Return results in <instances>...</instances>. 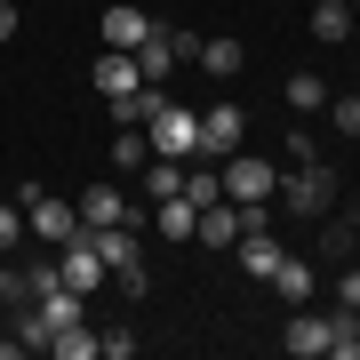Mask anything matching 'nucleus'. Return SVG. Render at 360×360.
I'll return each instance as SVG.
<instances>
[{
    "instance_id": "ddd939ff",
    "label": "nucleus",
    "mask_w": 360,
    "mask_h": 360,
    "mask_svg": "<svg viewBox=\"0 0 360 360\" xmlns=\"http://www.w3.org/2000/svg\"><path fill=\"white\" fill-rule=\"evenodd\" d=\"M89 80H96V89H104V96H129V89H136V80H144V72H136V56H129V49H104Z\"/></svg>"
},
{
    "instance_id": "1a4fd4ad",
    "label": "nucleus",
    "mask_w": 360,
    "mask_h": 360,
    "mask_svg": "<svg viewBox=\"0 0 360 360\" xmlns=\"http://www.w3.org/2000/svg\"><path fill=\"white\" fill-rule=\"evenodd\" d=\"M193 224H200V208L184 200V193H168V200H153V232L168 248H193Z\"/></svg>"
},
{
    "instance_id": "39448f33",
    "label": "nucleus",
    "mask_w": 360,
    "mask_h": 360,
    "mask_svg": "<svg viewBox=\"0 0 360 360\" xmlns=\"http://www.w3.org/2000/svg\"><path fill=\"white\" fill-rule=\"evenodd\" d=\"M25 232L49 240V248H65V240H80V208H65L56 193H40V200H25Z\"/></svg>"
},
{
    "instance_id": "f8f14e48",
    "label": "nucleus",
    "mask_w": 360,
    "mask_h": 360,
    "mask_svg": "<svg viewBox=\"0 0 360 360\" xmlns=\"http://www.w3.org/2000/svg\"><path fill=\"white\" fill-rule=\"evenodd\" d=\"M193 240L200 248H232V240H240V208H232V200H208L200 224H193Z\"/></svg>"
},
{
    "instance_id": "20e7f679",
    "label": "nucleus",
    "mask_w": 360,
    "mask_h": 360,
    "mask_svg": "<svg viewBox=\"0 0 360 360\" xmlns=\"http://www.w3.org/2000/svg\"><path fill=\"white\" fill-rule=\"evenodd\" d=\"M72 208H80V224H89V232H96V224H153V208H129L120 184H89Z\"/></svg>"
},
{
    "instance_id": "f257e3e1",
    "label": "nucleus",
    "mask_w": 360,
    "mask_h": 360,
    "mask_svg": "<svg viewBox=\"0 0 360 360\" xmlns=\"http://www.w3.org/2000/svg\"><path fill=\"white\" fill-rule=\"evenodd\" d=\"M217 176H224V200L232 208H272V193H281V168H272L264 153H248V144L217 160Z\"/></svg>"
},
{
    "instance_id": "c756f323",
    "label": "nucleus",
    "mask_w": 360,
    "mask_h": 360,
    "mask_svg": "<svg viewBox=\"0 0 360 360\" xmlns=\"http://www.w3.org/2000/svg\"><path fill=\"white\" fill-rule=\"evenodd\" d=\"M16 352H25V336H16V328H8V336H0V360H16Z\"/></svg>"
},
{
    "instance_id": "aec40b11",
    "label": "nucleus",
    "mask_w": 360,
    "mask_h": 360,
    "mask_svg": "<svg viewBox=\"0 0 360 360\" xmlns=\"http://www.w3.org/2000/svg\"><path fill=\"white\" fill-rule=\"evenodd\" d=\"M144 160H153V136H144V129H120V136H112V168H120V176H136Z\"/></svg>"
},
{
    "instance_id": "5701e85b",
    "label": "nucleus",
    "mask_w": 360,
    "mask_h": 360,
    "mask_svg": "<svg viewBox=\"0 0 360 360\" xmlns=\"http://www.w3.org/2000/svg\"><path fill=\"white\" fill-rule=\"evenodd\" d=\"M0 304H25V272L8 264V248H0Z\"/></svg>"
},
{
    "instance_id": "0eeeda50",
    "label": "nucleus",
    "mask_w": 360,
    "mask_h": 360,
    "mask_svg": "<svg viewBox=\"0 0 360 360\" xmlns=\"http://www.w3.org/2000/svg\"><path fill=\"white\" fill-rule=\"evenodd\" d=\"M200 136H208V160L240 153V144H248V112H240V104H208V112H200Z\"/></svg>"
},
{
    "instance_id": "a878e982",
    "label": "nucleus",
    "mask_w": 360,
    "mask_h": 360,
    "mask_svg": "<svg viewBox=\"0 0 360 360\" xmlns=\"http://www.w3.org/2000/svg\"><path fill=\"white\" fill-rule=\"evenodd\" d=\"M16 240H25V208H8V200H0V248H16Z\"/></svg>"
},
{
    "instance_id": "7c9ffc66",
    "label": "nucleus",
    "mask_w": 360,
    "mask_h": 360,
    "mask_svg": "<svg viewBox=\"0 0 360 360\" xmlns=\"http://www.w3.org/2000/svg\"><path fill=\"white\" fill-rule=\"evenodd\" d=\"M345 8H352V16H360V0H345Z\"/></svg>"
},
{
    "instance_id": "4468645a",
    "label": "nucleus",
    "mask_w": 360,
    "mask_h": 360,
    "mask_svg": "<svg viewBox=\"0 0 360 360\" xmlns=\"http://www.w3.org/2000/svg\"><path fill=\"white\" fill-rule=\"evenodd\" d=\"M136 184H144V208L168 200V193H184V160H160V153H153V160L136 168Z\"/></svg>"
},
{
    "instance_id": "2eb2a0df",
    "label": "nucleus",
    "mask_w": 360,
    "mask_h": 360,
    "mask_svg": "<svg viewBox=\"0 0 360 360\" xmlns=\"http://www.w3.org/2000/svg\"><path fill=\"white\" fill-rule=\"evenodd\" d=\"M32 304H40V321H49V336H56V328H72V321H80V304H89V296H80V288H65V281H56L49 296H32Z\"/></svg>"
},
{
    "instance_id": "7ed1b4c3",
    "label": "nucleus",
    "mask_w": 360,
    "mask_h": 360,
    "mask_svg": "<svg viewBox=\"0 0 360 360\" xmlns=\"http://www.w3.org/2000/svg\"><path fill=\"white\" fill-rule=\"evenodd\" d=\"M272 200H288L296 217H321V208L336 200V176H328L321 160H288V176H281V193H272Z\"/></svg>"
},
{
    "instance_id": "393cba45",
    "label": "nucleus",
    "mask_w": 360,
    "mask_h": 360,
    "mask_svg": "<svg viewBox=\"0 0 360 360\" xmlns=\"http://www.w3.org/2000/svg\"><path fill=\"white\" fill-rule=\"evenodd\" d=\"M328 112H336V129L360 136V96H328Z\"/></svg>"
},
{
    "instance_id": "423d86ee",
    "label": "nucleus",
    "mask_w": 360,
    "mask_h": 360,
    "mask_svg": "<svg viewBox=\"0 0 360 360\" xmlns=\"http://www.w3.org/2000/svg\"><path fill=\"white\" fill-rule=\"evenodd\" d=\"M281 352H288V360H321V352H328V312H312V304H288Z\"/></svg>"
},
{
    "instance_id": "9b49d317",
    "label": "nucleus",
    "mask_w": 360,
    "mask_h": 360,
    "mask_svg": "<svg viewBox=\"0 0 360 360\" xmlns=\"http://www.w3.org/2000/svg\"><path fill=\"white\" fill-rule=\"evenodd\" d=\"M232 248H240V272H248V281H272V264L288 257V248L272 240V224H264V232H240V240H232Z\"/></svg>"
},
{
    "instance_id": "6ab92c4d",
    "label": "nucleus",
    "mask_w": 360,
    "mask_h": 360,
    "mask_svg": "<svg viewBox=\"0 0 360 360\" xmlns=\"http://www.w3.org/2000/svg\"><path fill=\"white\" fill-rule=\"evenodd\" d=\"M321 104H328V80H321V72H288V112H296V120L321 112Z\"/></svg>"
},
{
    "instance_id": "a211bd4d",
    "label": "nucleus",
    "mask_w": 360,
    "mask_h": 360,
    "mask_svg": "<svg viewBox=\"0 0 360 360\" xmlns=\"http://www.w3.org/2000/svg\"><path fill=\"white\" fill-rule=\"evenodd\" d=\"M96 345H104V336H96L89 321H72V328H56V336H49V352H56V360H96Z\"/></svg>"
},
{
    "instance_id": "cd10ccee",
    "label": "nucleus",
    "mask_w": 360,
    "mask_h": 360,
    "mask_svg": "<svg viewBox=\"0 0 360 360\" xmlns=\"http://www.w3.org/2000/svg\"><path fill=\"white\" fill-rule=\"evenodd\" d=\"M336 304H352V312H360V264H345V272H336Z\"/></svg>"
},
{
    "instance_id": "f3484780",
    "label": "nucleus",
    "mask_w": 360,
    "mask_h": 360,
    "mask_svg": "<svg viewBox=\"0 0 360 360\" xmlns=\"http://www.w3.org/2000/svg\"><path fill=\"white\" fill-rule=\"evenodd\" d=\"M328 360H360V312L352 304L328 312Z\"/></svg>"
},
{
    "instance_id": "6e6552de",
    "label": "nucleus",
    "mask_w": 360,
    "mask_h": 360,
    "mask_svg": "<svg viewBox=\"0 0 360 360\" xmlns=\"http://www.w3.org/2000/svg\"><path fill=\"white\" fill-rule=\"evenodd\" d=\"M264 288L281 296V304H312V296H321V264H312V257H281Z\"/></svg>"
},
{
    "instance_id": "4be33fe9",
    "label": "nucleus",
    "mask_w": 360,
    "mask_h": 360,
    "mask_svg": "<svg viewBox=\"0 0 360 360\" xmlns=\"http://www.w3.org/2000/svg\"><path fill=\"white\" fill-rule=\"evenodd\" d=\"M184 200H193V208L224 200V176H217V168H193V160H184Z\"/></svg>"
},
{
    "instance_id": "b1692460",
    "label": "nucleus",
    "mask_w": 360,
    "mask_h": 360,
    "mask_svg": "<svg viewBox=\"0 0 360 360\" xmlns=\"http://www.w3.org/2000/svg\"><path fill=\"white\" fill-rule=\"evenodd\" d=\"M281 153H288V160H321V144H312V129H288Z\"/></svg>"
},
{
    "instance_id": "dca6fc26",
    "label": "nucleus",
    "mask_w": 360,
    "mask_h": 360,
    "mask_svg": "<svg viewBox=\"0 0 360 360\" xmlns=\"http://www.w3.org/2000/svg\"><path fill=\"white\" fill-rule=\"evenodd\" d=\"M193 65H200L208 80H232L248 56H240V40H200V49H193Z\"/></svg>"
},
{
    "instance_id": "bb28decb",
    "label": "nucleus",
    "mask_w": 360,
    "mask_h": 360,
    "mask_svg": "<svg viewBox=\"0 0 360 360\" xmlns=\"http://www.w3.org/2000/svg\"><path fill=\"white\" fill-rule=\"evenodd\" d=\"M96 352H104V360H136V336H129V328H112V336H104Z\"/></svg>"
},
{
    "instance_id": "c85d7f7f",
    "label": "nucleus",
    "mask_w": 360,
    "mask_h": 360,
    "mask_svg": "<svg viewBox=\"0 0 360 360\" xmlns=\"http://www.w3.org/2000/svg\"><path fill=\"white\" fill-rule=\"evenodd\" d=\"M16 40V0H0V49Z\"/></svg>"
},
{
    "instance_id": "412c9836",
    "label": "nucleus",
    "mask_w": 360,
    "mask_h": 360,
    "mask_svg": "<svg viewBox=\"0 0 360 360\" xmlns=\"http://www.w3.org/2000/svg\"><path fill=\"white\" fill-rule=\"evenodd\" d=\"M312 32L321 40H352V8L345 0H312Z\"/></svg>"
},
{
    "instance_id": "9d476101",
    "label": "nucleus",
    "mask_w": 360,
    "mask_h": 360,
    "mask_svg": "<svg viewBox=\"0 0 360 360\" xmlns=\"http://www.w3.org/2000/svg\"><path fill=\"white\" fill-rule=\"evenodd\" d=\"M144 40H153V16L144 8H129V0H120V8H104V49H144Z\"/></svg>"
},
{
    "instance_id": "f03ea898",
    "label": "nucleus",
    "mask_w": 360,
    "mask_h": 360,
    "mask_svg": "<svg viewBox=\"0 0 360 360\" xmlns=\"http://www.w3.org/2000/svg\"><path fill=\"white\" fill-rule=\"evenodd\" d=\"M144 136H153V153L160 160H208V136H200V112L193 104H176L168 96L153 120H144Z\"/></svg>"
}]
</instances>
